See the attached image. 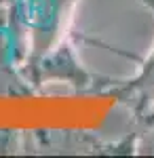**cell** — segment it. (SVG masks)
Masks as SVG:
<instances>
[{"label":"cell","mask_w":154,"mask_h":158,"mask_svg":"<svg viewBox=\"0 0 154 158\" xmlns=\"http://www.w3.org/2000/svg\"><path fill=\"white\" fill-rule=\"evenodd\" d=\"M21 72L34 89L40 85H66L74 93H91L99 85V78H95L80 63L76 49L66 38H61L55 47H51L34 61L24 63Z\"/></svg>","instance_id":"cell-1"},{"label":"cell","mask_w":154,"mask_h":158,"mask_svg":"<svg viewBox=\"0 0 154 158\" xmlns=\"http://www.w3.org/2000/svg\"><path fill=\"white\" fill-rule=\"evenodd\" d=\"M150 9H154V0H143ZM112 91L118 95L120 103H125L129 112L139 114L142 110L154 108V47L143 59L139 72L131 80L112 85Z\"/></svg>","instance_id":"cell-2"},{"label":"cell","mask_w":154,"mask_h":158,"mask_svg":"<svg viewBox=\"0 0 154 158\" xmlns=\"http://www.w3.org/2000/svg\"><path fill=\"white\" fill-rule=\"evenodd\" d=\"M34 152H49V154H61V152H91L99 148V141L89 133H76V131H30L25 135Z\"/></svg>","instance_id":"cell-3"},{"label":"cell","mask_w":154,"mask_h":158,"mask_svg":"<svg viewBox=\"0 0 154 158\" xmlns=\"http://www.w3.org/2000/svg\"><path fill=\"white\" fill-rule=\"evenodd\" d=\"M32 93L34 86L21 72V65L0 59V97H24Z\"/></svg>","instance_id":"cell-4"},{"label":"cell","mask_w":154,"mask_h":158,"mask_svg":"<svg viewBox=\"0 0 154 158\" xmlns=\"http://www.w3.org/2000/svg\"><path fill=\"white\" fill-rule=\"evenodd\" d=\"M139 124L137 133L133 137L135 150L142 154H154V108L142 110L139 114H133Z\"/></svg>","instance_id":"cell-5"}]
</instances>
